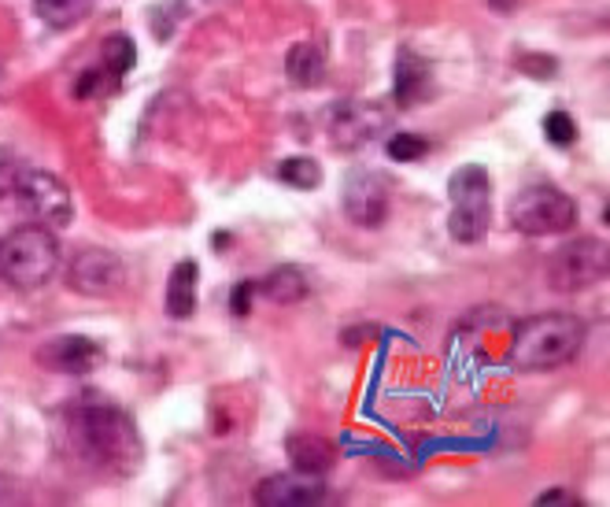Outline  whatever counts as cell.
I'll return each mask as SVG.
<instances>
[{
	"mask_svg": "<svg viewBox=\"0 0 610 507\" xmlns=\"http://www.w3.org/2000/svg\"><path fill=\"white\" fill-rule=\"evenodd\" d=\"M67 437L97 471L130 474L141 463V434L134 418L111 404H74L67 411Z\"/></svg>",
	"mask_w": 610,
	"mask_h": 507,
	"instance_id": "cell-1",
	"label": "cell"
},
{
	"mask_svg": "<svg viewBox=\"0 0 610 507\" xmlns=\"http://www.w3.org/2000/svg\"><path fill=\"white\" fill-rule=\"evenodd\" d=\"M588 337V326L569 315V311H544V315H529L514 326L507 356L518 371H558L569 360H577L581 344Z\"/></svg>",
	"mask_w": 610,
	"mask_h": 507,
	"instance_id": "cell-2",
	"label": "cell"
},
{
	"mask_svg": "<svg viewBox=\"0 0 610 507\" xmlns=\"http://www.w3.org/2000/svg\"><path fill=\"white\" fill-rule=\"evenodd\" d=\"M60 267V241L49 226L23 222L5 233L0 241V278L15 289L45 286Z\"/></svg>",
	"mask_w": 610,
	"mask_h": 507,
	"instance_id": "cell-3",
	"label": "cell"
},
{
	"mask_svg": "<svg viewBox=\"0 0 610 507\" xmlns=\"http://www.w3.org/2000/svg\"><path fill=\"white\" fill-rule=\"evenodd\" d=\"M447 201H452L447 233L463 245L484 241L488 222H493V182H488V171L477 164L459 167L447 178Z\"/></svg>",
	"mask_w": 610,
	"mask_h": 507,
	"instance_id": "cell-4",
	"label": "cell"
},
{
	"mask_svg": "<svg viewBox=\"0 0 610 507\" xmlns=\"http://www.w3.org/2000/svg\"><path fill=\"white\" fill-rule=\"evenodd\" d=\"M577 222V201L555 185H529L511 201V226L525 238H555Z\"/></svg>",
	"mask_w": 610,
	"mask_h": 507,
	"instance_id": "cell-5",
	"label": "cell"
},
{
	"mask_svg": "<svg viewBox=\"0 0 610 507\" xmlns=\"http://www.w3.org/2000/svg\"><path fill=\"white\" fill-rule=\"evenodd\" d=\"M610 270V252L596 238H574L562 249L551 252L548 259V286L555 293H581L592 289L606 278Z\"/></svg>",
	"mask_w": 610,
	"mask_h": 507,
	"instance_id": "cell-6",
	"label": "cell"
},
{
	"mask_svg": "<svg viewBox=\"0 0 610 507\" xmlns=\"http://www.w3.org/2000/svg\"><path fill=\"white\" fill-rule=\"evenodd\" d=\"M12 197L23 208V215H30V222H41L49 230L70 226L74 219V201L67 182L49 171H19L12 182Z\"/></svg>",
	"mask_w": 610,
	"mask_h": 507,
	"instance_id": "cell-7",
	"label": "cell"
},
{
	"mask_svg": "<svg viewBox=\"0 0 610 507\" xmlns=\"http://www.w3.org/2000/svg\"><path fill=\"white\" fill-rule=\"evenodd\" d=\"M341 204H344V215L362 226V230H378L385 219H389V208H392V185L381 171H371V167H355L348 171L344 178V189H341Z\"/></svg>",
	"mask_w": 610,
	"mask_h": 507,
	"instance_id": "cell-8",
	"label": "cell"
},
{
	"mask_svg": "<svg viewBox=\"0 0 610 507\" xmlns=\"http://www.w3.org/2000/svg\"><path fill=\"white\" fill-rule=\"evenodd\" d=\"M389 123V115L381 104H371V100H341L333 104L330 111V119H325V127H330V145L337 152H359L371 145Z\"/></svg>",
	"mask_w": 610,
	"mask_h": 507,
	"instance_id": "cell-9",
	"label": "cell"
},
{
	"mask_svg": "<svg viewBox=\"0 0 610 507\" xmlns=\"http://www.w3.org/2000/svg\"><path fill=\"white\" fill-rule=\"evenodd\" d=\"M67 286L78 296H115L127 286V259L111 249H81L67 267Z\"/></svg>",
	"mask_w": 610,
	"mask_h": 507,
	"instance_id": "cell-10",
	"label": "cell"
},
{
	"mask_svg": "<svg viewBox=\"0 0 610 507\" xmlns=\"http://www.w3.org/2000/svg\"><path fill=\"white\" fill-rule=\"evenodd\" d=\"M33 360H37V367H45L52 374H74L78 378V374H93L97 367H104L108 352L93 337L60 333V337H49L45 344H37Z\"/></svg>",
	"mask_w": 610,
	"mask_h": 507,
	"instance_id": "cell-11",
	"label": "cell"
},
{
	"mask_svg": "<svg viewBox=\"0 0 610 507\" xmlns=\"http://www.w3.org/2000/svg\"><path fill=\"white\" fill-rule=\"evenodd\" d=\"M325 500V485L318 474H270L256 485V503L259 507H311Z\"/></svg>",
	"mask_w": 610,
	"mask_h": 507,
	"instance_id": "cell-12",
	"label": "cell"
},
{
	"mask_svg": "<svg viewBox=\"0 0 610 507\" xmlns=\"http://www.w3.org/2000/svg\"><path fill=\"white\" fill-rule=\"evenodd\" d=\"M285 452H289V459H293V471H300V474L322 478L337 463V448L318 434H293L289 441H285Z\"/></svg>",
	"mask_w": 610,
	"mask_h": 507,
	"instance_id": "cell-13",
	"label": "cell"
},
{
	"mask_svg": "<svg viewBox=\"0 0 610 507\" xmlns=\"http://www.w3.org/2000/svg\"><path fill=\"white\" fill-rule=\"evenodd\" d=\"M429 82H433L429 63H426L422 56H415V52L403 49V52L396 56V86H392L396 100H399L403 108L422 104V100L429 97Z\"/></svg>",
	"mask_w": 610,
	"mask_h": 507,
	"instance_id": "cell-14",
	"label": "cell"
},
{
	"mask_svg": "<svg viewBox=\"0 0 610 507\" xmlns=\"http://www.w3.org/2000/svg\"><path fill=\"white\" fill-rule=\"evenodd\" d=\"M256 293L267 296L270 304H300V300L311 293V282H307V275H304V267L281 263V267H274L270 275H263V278L256 282Z\"/></svg>",
	"mask_w": 610,
	"mask_h": 507,
	"instance_id": "cell-15",
	"label": "cell"
},
{
	"mask_svg": "<svg viewBox=\"0 0 610 507\" xmlns=\"http://www.w3.org/2000/svg\"><path fill=\"white\" fill-rule=\"evenodd\" d=\"M196 278H200V267L192 259H182L171 278H167V315L171 319H189L196 311Z\"/></svg>",
	"mask_w": 610,
	"mask_h": 507,
	"instance_id": "cell-16",
	"label": "cell"
},
{
	"mask_svg": "<svg viewBox=\"0 0 610 507\" xmlns=\"http://www.w3.org/2000/svg\"><path fill=\"white\" fill-rule=\"evenodd\" d=\"M285 70H289V82L293 86L314 89V86H322V78H325V60L318 52V45L300 42V45L289 49V56H285Z\"/></svg>",
	"mask_w": 610,
	"mask_h": 507,
	"instance_id": "cell-17",
	"label": "cell"
},
{
	"mask_svg": "<svg viewBox=\"0 0 610 507\" xmlns=\"http://www.w3.org/2000/svg\"><path fill=\"white\" fill-rule=\"evenodd\" d=\"M33 12L52 30H70L93 12V0H33Z\"/></svg>",
	"mask_w": 610,
	"mask_h": 507,
	"instance_id": "cell-18",
	"label": "cell"
},
{
	"mask_svg": "<svg viewBox=\"0 0 610 507\" xmlns=\"http://www.w3.org/2000/svg\"><path fill=\"white\" fill-rule=\"evenodd\" d=\"M134 63H137V49H134L130 37L127 33H108L104 45H100V67L118 82V78H127L134 70Z\"/></svg>",
	"mask_w": 610,
	"mask_h": 507,
	"instance_id": "cell-19",
	"label": "cell"
},
{
	"mask_svg": "<svg viewBox=\"0 0 610 507\" xmlns=\"http://www.w3.org/2000/svg\"><path fill=\"white\" fill-rule=\"evenodd\" d=\"M277 178L293 189H318L322 185V167L311 155H293V160H285L277 167Z\"/></svg>",
	"mask_w": 610,
	"mask_h": 507,
	"instance_id": "cell-20",
	"label": "cell"
},
{
	"mask_svg": "<svg viewBox=\"0 0 610 507\" xmlns=\"http://www.w3.org/2000/svg\"><path fill=\"white\" fill-rule=\"evenodd\" d=\"M426 152H429V141H426V137H418V134L399 130V134H392V137H389V155H392L396 164H415V160H422Z\"/></svg>",
	"mask_w": 610,
	"mask_h": 507,
	"instance_id": "cell-21",
	"label": "cell"
},
{
	"mask_svg": "<svg viewBox=\"0 0 610 507\" xmlns=\"http://www.w3.org/2000/svg\"><path fill=\"white\" fill-rule=\"evenodd\" d=\"M544 137L551 145H574L577 141V123L569 119L566 111H551V115H544Z\"/></svg>",
	"mask_w": 610,
	"mask_h": 507,
	"instance_id": "cell-22",
	"label": "cell"
},
{
	"mask_svg": "<svg viewBox=\"0 0 610 507\" xmlns=\"http://www.w3.org/2000/svg\"><path fill=\"white\" fill-rule=\"evenodd\" d=\"M115 82V78L104 70V67H97V70H86L78 78V86H74V97L78 100H89V97H97V93H104L108 86Z\"/></svg>",
	"mask_w": 610,
	"mask_h": 507,
	"instance_id": "cell-23",
	"label": "cell"
},
{
	"mask_svg": "<svg viewBox=\"0 0 610 507\" xmlns=\"http://www.w3.org/2000/svg\"><path fill=\"white\" fill-rule=\"evenodd\" d=\"M518 67H521L529 78H551V74L558 70V63H555L551 56H521Z\"/></svg>",
	"mask_w": 610,
	"mask_h": 507,
	"instance_id": "cell-24",
	"label": "cell"
},
{
	"mask_svg": "<svg viewBox=\"0 0 610 507\" xmlns=\"http://www.w3.org/2000/svg\"><path fill=\"white\" fill-rule=\"evenodd\" d=\"M252 296H256V282H252V278L240 282V286H233V293H230L233 315H249V311H252Z\"/></svg>",
	"mask_w": 610,
	"mask_h": 507,
	"instance_id": "cell-25",
	"label": "cell"
},
{
	"mask_svg": "<svg viewBox=\"0 0 610 507\" xmlns=\"http://www.w3.org/2000/svg\"><path fill=\"white\" fill-rule=\"evenodd\" d=\"M537 503H540V507H551V503H562V507H585V500L574 496L569 489H548V493L537 496Z\"/></svg>",
	"mask_w": 610,
	"mask_h": 507,
	"instance_id": "cell-26",
	"label": "cell"
},
{
	"mask_svg": "<svg viewBox=\"0 0 610 507\" xmlns=\"http://www.w3.org/2000/svg\"><path fill=\"white\" fill-rule=\"evenodd\" d=\"M15 174H19L15 160H12V155H5V152H0V192H12V182H15Z\"/></svg>",
	"mask_w": 610,
	"mask_h": 507,
	"instance_id": "cell-27",
	"label": "cell"
},
{
	"mask_svg": "<svg viewBox=\"0 0 610 507\" xmlns=\"http://www.w3.org/2000/svg\"><path fill=\"white\" fill-rule=\"evenodd\" d=\"M493 8H496V12H503V15H507V12H511V8H514V0H493Z\"/></svg>",
	"mask_w": 610,
	"mask_h": 507,
	"instance_id": "cell-28",
	"label": "cell"
}]
</instances>
